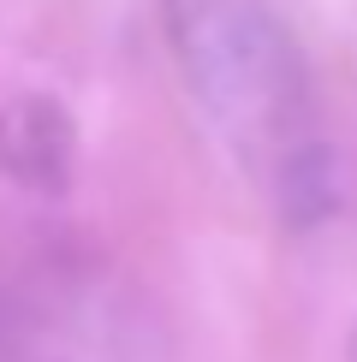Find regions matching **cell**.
I'll return each instance as SVG.
<instances>
[{"mask_svg": "<svg viewBox=\"0 0 357 362\" xmlns=\"http://www.w3.org/2000/svg\"><path fill=\"white\" fill-rule=\"evenodd\" d=\"M161 36L203 119L250 167L286 178L304 148V54L268 0H155Z\"/></svg>", "mask_w": 357, "mask_h": 362, "instance_id": "obj_1", "label": "cell"}, {"mask_svg": "<svg viewBox=\"0 0 357 362\" xmlns=\"http://www.w3.org/2000/svg\"><path fill=\"white\" fill-rule=\"evenodd\" d=\"M72 155H78V131L54 95L24 89L0 101V173L6 178H18L24 190L60 196L72 178Z\"/></svg>", "mask_w": 357, "mask_h": 362, "instance_id": "obj_2", "label": "cell"}, {"mask_svg": "<svg viewBox=\"0 0 357 362\" xmlns=\"http://www.w3.org/2000/svg\"><path fill=\"white\" fill-rule=\"evenodd\" d=\"M346 362H357V321H351V339H346Z\"/></svg>", "mask_w": 357, "mask_h": 362, "instance_id": "obj_3", "label": "cell"}]
</instances>
